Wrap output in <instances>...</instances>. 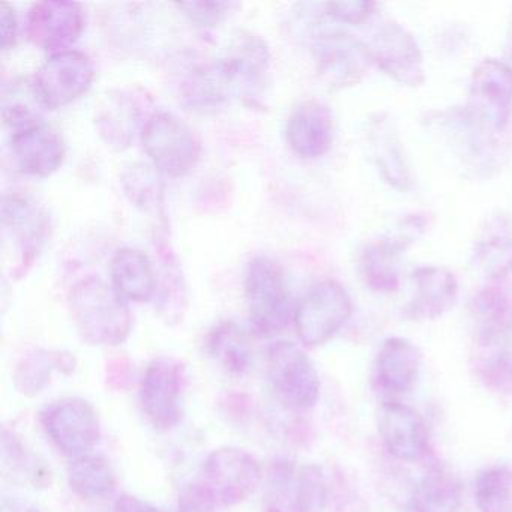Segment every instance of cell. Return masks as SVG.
<instances>
[{
  "mask_svg": "<svg viewBox=\"0 0 512 512\" xmlns=\"http://www.w3.org/2000/svg\"><path fill=\"white\" fill-rule=\"evenodd\" d=\"M334 115L326 104L304 101L290 113L286 140L298 157L313 160L328 154L334 143Z\"/></svg>",
  "mask_w": 512,
  "mask_h": 512,
  "instance_id": "19",
  "label": "cell"
},
{
  "mask_svg": "<svg viewBox=\"0 0 512 512\" xmlns=\"http://www.w3.org/2000/svg\"><path fill=\"white\" fill-rule=\"evenodd\" d=\"M427 221L421 215H410L394 230L365 245L359 256L358 271L362 283L377 293L397 290L400 284V257L424 233Z\"/></svg>",
  "mask_w": 512,
  "mask_h": 512,
  "instance_id": "8",
  "label": "cell"
},
{
  "mask_svg": "<svg viewBox=\"0 0 512 512\" xmlns=\"http://www.w3.org/2000/svg\"><path fill=\"white\" fill-rule=\"evenodd\" d=\"M478 371L496 391L512 392V313L479 331Z\"/></svg>",
  "mask_w": 512,
  "mask_h": 512,
  "instance_id": "23",
  "label": "cell"
},
{
  "mask_svg": "<svg viewBox=\"0 0 512 512\" xmlns=\"http://www.w3.org/2000/svg\"><path fill=\"white\" fill-rule=\"evenodd\" d=\"M71 316L83 340L94 346H118L133 328L128 302L97 277H89L71 287Z\"/></svg>",
  "mask_w": 512,
  "mask_h": 512,
  "instance_id": "2",
  "label": "cell"
},
{
  "mask_svg": "<svg viewBox=\"0 0 512 512\" xmlns=\"http://www.w3.org/2000/svg\"><path fill=\"white\" fill-rule=\"evenodd\" d=\"M347 290L337 281L326 280L311 287L293 313L296 334L308 347L328 343L352 316Z\"/></svg>",
  "mask_w": 512,
  "mask_h": 512,
  "instance_id": "7",
  "label": "cell"
},
{
  "mask_svg": "<svg viewBox=\"0 0 512 512\" xmlns=\"http://www.w3.org/2000/svg\"><path fill=\"white\" fill-rule=\"evenodd\" d=\"M178 512H218L217 505L206 496L205 491L194 484L182 493Z\"/></svg>",
  "mask_w": 512,
  "mask_h": 512,
  "instance_id": "37",
  "label": "cell"
},
{
  "mask_svg": "<svg viewBox=\"0 0 512 512\" xmlns=\"http://www.w3.org/2000/svg\"><path fill=\"white\" fill-rule=\"evenodd\" d=\"M506 59H508V62L506 64L509 65V67L512 68V20L511 23H509L508 28V35H506Z\"/></svg>",
  "mask_w": 512,
  "mask_h": 512,
  "instance_id": "40",
  "label": "cell"
},
{
  "mask_svg": "<svg viewBox=\"0 0 512 512\" xmlns=\"http://www.w3.org/2000/svg\"><path fill=\"white\" fill-rule=\"evenodd\" d=\"M68 482L73 493L86 502L106 499L116 488L112 466L100 455L74 458L68 466Z\"/></svg>",
  "mask_w": 512,
  "mask_h": 512,
  "instance_id": "28",
  "label": "cell"
},
{
  "mask_svg": "<svg viewBox=\"0 0 512 512\" xmlns=\"http://www.w3.org/2000/svg\"><path fill=\"white\" fill-rule=\"evenodd\" d=\"M475 260L488 277H508L512 271V235L506 224L496 221L485 230L476 247Z\"/></svg>",
  "mask_w": 512,
  "mask_h": 512,
  "instance_id": "29",
  "label": "cell"
},
{
  "mask_svg": "<svg viewBox=\"0 0 512 512\" xmlns=\"http://www.w3.org/2000/svg\"><path fill=\"white\" fill-rule=\"evenodd\" d=\"M125 194L131 202L145 211L158 212L164 205V187L160 172L154 166L136 163L127 167L122 175Z\"/></svg>",
  "mask_w": 512,
  "mask_h": 512,
  "instance_id": "31",
  "label": "cell"
},
{
  "mask_svg": "<svg viewBox=\"0 0 512 512\" xmlns=\"http://www.w3.org/2000/svg\"><path fill=\"white\" fill-rule=\"evenodd\" d=\"M178 7L184 11L190 22L196 23L200 28H214L229 16L235 5L229 2H184L178 4Z\"/></svg>",
  "mask_w": 512,
  "mask_h": 512,
  "instance_id": "35",
  "label": "cell"
},
{
  "mask_svg": "<svg viewBox=\"0 0 512 512\" xmlns=\"http://www.w3.org/2000/svg\"><path fill=\"white\" fill-rule=\"evenodd\" d=\"M140 137L151 166L169 178H184L202 157V142L193 128L172 113H152Z\"/></svg>",
  "mask_w": 512,
  "mask_h": 512,
  "instance_id": "4",
  "label": "cell"
},
{
  "mask_svg": "<svg viewBox=\"0 0 512 512\" xmlns=\"http://www.w3.org/2000/svg\"><path fill=\"white\" fill-rule=\"evenodd\" d=\"M371 61L400 85L418 88L424 83V58L415 37L394 20L383 23L368 44Z\"/></svg>",
  "mask_w": 512,
  "mask_h": 512,
  "instance_id": "15",
  "label": "cell"
},
{
  "mask_svg": "<svg viewBox=\"0 0 512 512\" xmlns=\"http://www.w3.org/2000/svg\"><path fill=\"white\" fill-rule=\"evenodd\" d=\"M379 433L389 454L416 461L428 448V430L422 416L407 404L385 401L379 410Z\"/></svg>",
  "mask_w": 512,
  "mask_h": 512,
  "instance_id": "18",
  "label": "cell"
},
{
  "mask_svg": "<svg viewBox=\"0 0 512 512\" xmlns=\"http://www.w3.org/2000/svg\"><path fill=\"white\" fill-rule=\"evenodd\" d=\"M370 142L382 178L395 190L409 191L413 182L409 163L392 122L385 116H377L371 122Z\"/></svg>",
  "mask_w": 512,
  "mask_h": 512,
  "instance_id": "25",
  "label": "cell"
},
{
  "mask_svg": "<svg viewBox=\"0 0 512 512\" xmlns=\"http://www.w3.org/2000/svg\"><path fill=\"white\" fill-rule=\"evenodd\" d=\"M262 481L259 461L241 448L215 449L200 469L199 485L217 506H235L247 500Z\"/></svg>",
  "mask_w": 512,
  "mask_h": 512,
  "instance_id": "6",
  "label": "cell"
},
{
  "mask_svg": "<svg viewBox=\"0 0 512 512\" xmlns=\"http://www.w3.org/2000/svg\"><path fill=\"white\" fill-rule=\"evenodd\" d=\"M313 56L317 76L332 91L361 82L373 64L367 44L344 32L320 35L314 41Z\"/></svg>",
  "mask_w": 512,
  "mask_h": 512,
  "instance_id": "14",
  "label": "cell"
},
{
  "mask_svg": "<svg viewBox=\"0 0 512 512\" xmlns=\"http://www.w3.org/2000/svg\"><path fill=\"white\" fill-rule=\"evenodd\" d=\"M41 422L59 451L70 457L91 454L100 442L101 428L97 412L83 398L56 401L41 413Z\"/></svg>",
  "mask_w": 512,
  "mask_h": 512,
  "instance_id": "12",
  "label": "cell"
},
{
  "mask_svg": "<svg viewBox=\"0 0 512 512\" xmlns=\"http://www.w3.org/2000/svg\"><path fill=\"white\" fill-rule=\"evenodd\" d=\"M376 7L374 2H365V0H346V2H331L325 5L328 16L337 22L350 23V25L364 23L374 13Z\"/></svg>",
  "mask_w": 512,
  "mask_h": 512,
  "instance_id": "36",
  "label": "cell"
},
{
  "mask_svg": "<svg viewBox=\"0 0 512 512\" xmlns=\"http://www.w3.org/2000/svg\"><path fill=\"white\" fill-rule=\"evenodd\" d=\"M110 284L127 302H149L157 296V269L143 251L119 248L110 260Z\"/></svg>",
  "mask_w": 512,
  "mask_h": 512,
  "instance_id": "24",
  "label": "cell"
},
{
  "mask_svg": "<svg viewBox=\"0 0 512 512\" xmlns=\"http://www.w3.org/2000/svg\"><path fill=\"white\" fill-rule=\"evenodd\" d=\"M415 295L407 316L415 322H427L443 316L457 301L458 284L454 274L439 266H424L413 272Z\"/></svg>",
  "mask_w": 512,
  "mask_h": 512,
  "instance_id": "22",
  "label": "cell"
},
{
  "mask_svg": "<svg viewBox=\"0 0 512 512\" xmlns=\"http://www.w3.org/2000/svg\"><path fill=\"white\" fill-rule=\"evenodd\" d=\"M475 499L481 512H512V464L482 470L476 478Z\"/></svg>",
  "mask_w": 512,
  "mask_h": 512,
  "instance_id": "30",
  "label": "cell"
},
{
  "mask_svg": "<svg viewBox=\"0 0 512 512\" xmlns=\"http://www.w3.org/2000/svg\"><path fill=\"white\" fill-rule=\"evenodd\" d=\"M469 115L488 130L502 131L512 116V68L497 59H485L473 71Z\"/></svg>",
  "mask_w": 512,
  "mask_h": 512,
  "instance_id": "13",
  "label": "cell"
},
{
  "mask_svg": "<svg viewBox=\"0 0 512 512\" xmlns=\"http://www.w3.org/2000/svg\"><path fill=\"white\" fill-rule=\"evenodd\" d=\"M85 29L82 5L61 0L35 4L28 14V37L32 44L59 53L71 50Z\"/></svg>",
  "mask_w": 512,
  "mask_h": 512,
  "instance_id": "16",
  "label": "cell"
},
{
  "mask_svg": "<svg viewBox=\"0 0 512 512\" xmlns=\"http://www.w3.org/2000/svg\"><path fill=\"white\" fill-rule=\"evenodd\" d=\"M161 250L164 253V256L161 257L163 269H161L160 275L163 277V287H161L158 308L166 317L167 322H179L184 314L185 305H187V287H185L181 268H179L172 251L167 250V247H163Z\"/></svg>",
  "mask_w": 512,
  "mask_h": 512,
  "instance_id": "32",
  "label": "cell"
},
{
  "mask_svg": "<svg viewBox=\"0 0 512 512\" xmlns=\"http://www.w3.org/2000/svg\"><path fill=\"white\" fill-rule=\"evenodd\" d=\"M17 31H19V25H17L16 11L11 5L2 4L0 5V46L2 50L13 49L14 44L17 41Z\"/></svg>",
  "mask_w": 512,
  "mask_h": 512,
  "instance_id": "38",
  "label": "cell"
},
{
  "mask_svg": "<svg viewBox=\"0 0 512 512\" xmlns=\"http://www.w3.org/2000/svg\"><path fill=\"white\" fill-rule=\"evenodd\" d=\"M4 227L19 247L22 268L31 266L49 235V218L37 203L22 196L5 197Z\"/></svg>",
  "mask_w": 512,
  "mask_h": 512,
  "instance_id": "21",
  "label": "cell"
},
{
  "mask_svg": "<svg viewBox=\"0 0 512 512\" xmlns=\"http://www.w3.org/2000/svg\"><path fill=\"white\" fill-rule=\"evenodd\" d=\"M422 355L406 338H388L377 353L374 385L388 401L407 394L415 386L421 370Z\"/></svg>",
  "mask_w": 512,
  "mask_h": 512,
  "instance_id": "20",
  "label": "cell"
},
{
  "mask_svg": "<svg viewBox=\"0 0 512 512\" xmlns=\"http://www.w3.org/2000/svg\"><path fill=\"white\" fill-rule=\"evenodd\" d=\"M187 376L181 362L173 358L154 359L140 382L143 412L154 427L170 430L181 421Z\"/></svg>",
  "mask_w": 512,
  "mask_h": 512,
  "instance_id": "11",
  "label": "cell"
},
{
  "mask_svg": "<svg viewBox=\"0 0 512 512\" xmlns=\"http://www.w3.org/2000/svg\"><path fill=\"white\" fill-rule=\"evenodd\" d=\"M328 502L325 475L316 464L278 460L266 476L265 512H323Z\"/></svg>",
  "mask_w": 512,
  "mask_h": 512,
  "instance_id": "5",
  "label": "cell"
},
{
  "mask_svg": "<svg viewBox=\"0 0 512 512\" xmlns=\"http://www.w3.org/2000/svg\"><path fill=\"white\" fill-rule=\"evenodd\" d=\"M271 53L262 38L242 34L212 67L199 71L190 86L194 106H217L230 97L259 104L269 85Z\"/></svg>",
  "mask_w": 512,
  "mask_h": 512,
  "instance_id": "1",
  "label": "cell"
},
{
  "mask_svg": "<svg viewBox=\"0 0 512 512\" xmlns=\"http://www.w3.org/2000/svg\"><path fill=\"white\" fill-rule=\"evenodd\" d=\"M269 382L292 409H311L319 400L320 379L313 361L292 341H277L266 356Z\"/></svg>",
  "mask_w": 512,
  "mask_h": 512,
  "instance_id": "10",
  "label": "cell"
},
{
  "mask_svg": "<svg viewBox=\"0 0 512 512\" xmlns=\"http://www.w3.org/2000/svg\"><path fill=\"white\" fill-rule=\"evenodd\" d=\"M244 289L254 331L262 337H274L283 332L295 310H292L280 265L269 257H254L245 272Z\"/></svg>",
  "mask_w": 512,
  "mask_h": 512,
  "instance_id": "3",
  "label": "cell"
},
{
  "mask_svg": "<svg viewBox=\"0 0 512 512\" xmlns=\"http://www.w3.org/2000/svg\"><path fill=\"white\" fill-rule=\"evenodd\" d=\"M62 353L40 352L32 353L28 358L23 359L19 367L17 380L23 383V392H40V389L46 385L47 377H50L53 368L62 365Z\"/></svg>",
  "mask_w": 512,
  "mask_h": 512,
  "instance_id": "33",
  "label": "cell"
},
{
  "mask_svg": "<svg viewBox=\"0 0 512 512\" xmlns=\"http://www.w3.org/2000/svg\"><path fill=\"white\" fill-rule=\"evenodd\" d=\"M131 95H119V97L113 98L110 101L109 115H104L100 119L101 122L109 119V140H115L116 143H127L124 139V134H127L128 139L131 137V128L134 130V122L137 121V115L139 110L134 109L137 106V101L131 103ZM104 131V133H106Z\"/></svg>",
  "mask_w": 512,
  "mask_h": 512,
  "instance_id": "34",
  "label": "cell"
},
{
  "mask_svg": "<svg viewBox=\"0 0 512 512\" xmlns=\"http://www.w3.org/2000/svg\"><path fill=\"white\" fill-rule=\"evenodd\" d=\"M11 152L23 175L49 178L61 169L65 160V143L46 122L13 131Z\"/></svg>",
  "mask_w": 512,
  "mask_h": 512,
  "instance_id": "17",
  "label": "cell"
},
{
  "mask_svg": "<svg viewBox=\"0 0 512 512\" xmlns=\"http://www.w3.org/2000/svg\"><path fill=\"white\" fill-rule=\"evenodd\" d=\"M206 349L217 364L233 376H244L253 362V346L247 331L232 320L220 322L206 338Z\"/></svg>",
  "mask_w": 512,
  "mask_h": 512,
  "instance_id": "26",
  "label": "cell"
},
{
  "mask_svg": "<svg viewBox=\"0 0 512 512\" xmlns=\"http://www.w3.org/2000/svg\"><path fill=\"white\" fill-rule=\"evenodd\" d=\"M463 488L460 479L446 467H431L413 493L415 512H460Z\"/></svg>",
  "mask_w": 512,
  "mask_h": 512,
  "instance_id": "27",
  "label": "cell"
},
{
  "mask_svg": "<svg viewBox=\"0 0 512 512\" xmlns=\"http://www.w3.org/2000/svg\"><path fill=\"white\" fill-rule=\"evenodd\" d=\"M94 79L92 59L79 50H65L46 59L35 74L32 88L41 107L58 110L88 94Z\"/></svg>",
  "mask_w": 512,
  "mask_h": 512,
  "instance_id": "9",
  "label": "cell"
},
{
  "mask_svg": "<svg viewBox=\"0 0 512 512\" xmlns=\"http://www.w3.org/2000/svg\"><path fill=\"white\" fill-rule=\"evenodd\" d=\"M113 512H163L161 509L155 508L151 503L139 499V497L131 496V494H122L115 503V511Z\"/></svg>",
  "mask_w": 512,
  "mask_h": 512,
  "instance_id": "39",
  "label": "cell"
}]
</instances>
